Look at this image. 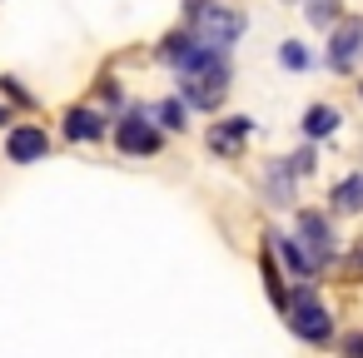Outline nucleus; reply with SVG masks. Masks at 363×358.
I'll use <instances>...</instances> for the list:
<instances>
[{
	"label": "nucleus",
	"mask_w": 363,
	"mask_h": 358,
	"mask_svg": "<svg viewBox=\"0 0 363 358\" xmlns=\"http://www.w3.org/2000/svg\"><path fill=\"white\" fill-rule=\"evenodd\" d=\"M174 70H179V100H184V105H194V110H219V105H224L229 80H234L224 50L204 45V40H189L184 55L174 60Z\"/></svg>",
	"instance_id": "nucleus-1"
},
{
	"label": "nucleus",
	"mask_w": 363,
	"mask_h": 358,
	"mask_svg": "<svg viewBox=\"0 0 363 358\" xmlns=\"http://www.w3.org/2000/svg\"><path fill=\"white\" fill-rule=\"evenodd\" d=\"M244 30H249L244 11L219 6V0H209L204 11H194V16H189V35H194V40H204V45H214V50H229Z\"/></svg>",
	"instance_id": "nucleus-2"
},
{
	"label": "nucleus",
	"mask_w": 363,
	"mask_h": 358,
	"mask_svg": "<svg viewBox=\"0 0 363 358\" xmlns=\"http://www.w3.org/2000/svg\"><path fill=\"white\" fill-rule=\"evenodd\" d=\"M284 313H289L294 338H303V343H328V338H333V318H328V308L318 303V293H313L308 284H298V289L289 293Z\"/></svg>",
	"instance_id": "nucleus-3"
},
{
	"label": "nucleus",
	"mask_w": 363,
	"mask_h": 358,
	"mask_svg": "<svg viewBox=\"0 0 363 358\" xmlns=\"http://www.w3.org/2000/svg\"><path fill=\"white\" fill-rule=\"evenodd\" d=\"M115 145H120V155H160L164 130H160L145 110H130V115H120V125H115Z\"/></svg>",
	"instance_id": "nucleus-4"
},
{
	"label": "nucleus",
	"mask_w": 363,
	"mask_h": 358,
	"mask_svg": "<svg viewBox=\"0 0 363 358\" xmlns=\"http://www.w3.org/2000/svg\"><path fill=\"white\" fill-rule=\"evenodd\" d=\"M298 244H303V254L313 259V269L333 264V224H328L318 209H298Z\"/></svg>",
	"instance_id": "nucleus-5"
},
{
	"label": "nucleus",
	"mask_w": 363,
	"mask_h": 358,
	"mask_svg": "<svg viewBox=\"0 0 363 358\" xmlns=\"http://www.w3.org/2000/svg\"><path fill=\"white\" fill-rule=\"evenodd\" d=\"M358 55H363V16H348V21H338V30L328 40V65L338 75H348L358 65Z\"/></svg>",
	"instance_id": "nucleus-6"
},
{
	"label": "nucleus",
	"mask_w": 363,
	"mask_h": 358,
	"mask_svg": "<svg viewBox=\"0 0 363 358\" xmlns=\"http://www.w3.org/2000/svg\"><path fill=\"white\" fill-rule=\"evenodd\" d=\"M50 155V135L40 130V125H16L11 130V140H6V160H16V164H35V160H45Z\"/></svg>",
	"instance_id": "nucleus-7"
},
{
	"label": "nucleus",
	"mask_w": 363,
	"mask_h": 358,
	"mask_svg": "<svg viewBox=\"0 0 363 358\" xmlns=\"http://www.w3.org/2000/svg\"><path fill=\"white\" fill-rule=\"evenodd\" d=\"M264 204H274V209L294 204V169H289V160H269V169H264Z\"/></svg>",
	"instance_id": "nucleus-8"
},
{
	"label": "nucleus",
	"mask_w": 363,
	"mask_h": 358,
	"mask_svg": "<svg viewBox=\"0 0 363 358\" xmlns=\"http://www.w3.org/2000/svg\"><path fill=\"white\" fill-rule=\"evenodd\" d=\"M249 135H254V120H249V115H239V120H224V125H214V130H209V150L229 160V155H239V145H244Z\"/></svg>",
	"instance_id": "nucleus-9"
},
{
	"label": "nucleus",
	"mask_w": 363,
	"mask_h": 358,
	"mask_svg": "<svg viewBox=\"0 0 363 358\" xmlns=\"http://www.w3.org/2000/svg\"><path fill=\"white\" fill-rule=\"evenodd\" d=\"M105 130H110V125H105V115H100V110H90V105H75V110L65 115V140H75V145H80V140L90 145V140H100Z\"/></svg>",
	"instance_id": "nucleus-10"
},
{
	"label": "nucleus",
	"mask_w": 363,
	"mask_h": 358,
	"mask_svg": "<svg viewBox=\"0 0 363 358\" xmlns=\"http://www.w3.org/2000/svg\"><path fill=\"white\" fill-rule=\"evenodd\" d=\"M328 199H333L338 214H363V169H353L348 179H338Z\"/></svg>",
	"instance_id": "nucleus-11"
},
{
	"label": "nucleus",
	"mask_w": 363,
	"mask_h": 358,
	"mask_svg": "<svg viewBox=\"0 0 363 358\" xmlns=\"http://www.w3.org/2000/svg\"><path fill=\"white\" fill-rule=\"evenodd\" d=\"M333 130H338V110L333 105H308L303 110V135L308 140H328Z\"/></svg>",
	"instance_id": "nucleus-12"
},
{
	"label": "nucleus",
	"mask_w": 363,
	"mask_h": 358,
	"mask_svg": "<svg viewBox=\"0 0 363 358\" xmlns=\"http://www.w3.org/2000/svg\"><path fill=\"white\" fill-rule=\"evenodd\" d=\"M155 125H160L164 135H179V130L189 125V105H184V100H160V110H155Z\"/></svg>",
	"instance_id": "nucleus-13"
},
{
	"label": "nucleus",
	"mask_w": 363,
	"mask_h": 358,
	"mask_svg": "<svg viewBox=\"0 0 363 358\" xmlns=\"http://www.w3.org/2000/svg\"><path fill=\"white\" fill-rule=\"evenodd\" d=\"M269 239H274V244H279V254L289 259L294 279H308V274H313V259H308V254L298 249V239H289V234H269Z\"/></svg>",
	"instance_id": "nucleus-14"
},
{
	"label": "nucleus",
	"mask_w": 363,
	"mask_h": 358,
	"mask_svg": "<svg viewBox=\"0 0 363 358\" xmlns=\"http://www.w3.org/2000/svg\"><path fill=\"white\" fill-rule=\"evenodd\" d=\"M279 65H289V70H308V65H313V55H308L298 40H284V45H279Z\"/></svg>",
	"instance_id": "nucleus-15"
},
{
	"label": "nucleus",
	"mask_w": 363,
	"mask_h": 358,
	"mask_svg": "<svg viewBox=\"0 0 363 358\" xmlns=\"http://www.w3.org/2000/svg\"><path fill=\"white\" fill-rule=\"evenodd\" d=\"M303 16H308V26H333L338 21V0H308Z\"/></svg>",
	"instance_id": "nucleus-16"
},
{
	"label": "nucleus",
	"mask_w": 363,
	"mask_h": 358,
	"mask_svg": "<svg viewBox=\"0 0 363 358\" xmlns=\"http://www.w3.org/2000/svg\"><path fill=\"white\" fill-rule=\"evenodd\" d=\"M289 169H294V174H313V169H318V155H313V150H298V155L289 160Z\"/></svg>",
	"instance_id": "nucleus-17"
},
{
	"label": "nucleus",
	"mask_w": 363,
	"mask_h": 358,
	"mask_svg": "<svg viewBox=\"0 0 363 358\" xmlns=\"http://www.w3.org/2000/svg\"><path fill=\"white\" fill-rule=\"evenodd\" d=\"M343 358H363V333H343Z\"/></svg>",
	"instance_id": "nucleus-18"
},
{
	"label": "nucleus",
	"mask_w": 363,
	"mask_h": 358,
	"mask_svg": "<svg viewBox=\"0 0 363 358\" xmlns=\"http://www.w3.org/2000/svg\"><path fill=\"white\" fill-rule=\"evenodd\" d=\"M343 264H348V274H358V279H363V244H353V249H348V259H343Z\"/></svg>",
	"instance_id": "nucleus-19"
},
{
	"label": "nucleus",
	"mask_w": 363,
	"mask_h": 358,
	"mask_svg": "<svg viewBox=\"0 0 363 358\" xmlns=\"http://www.w3.org/2000/svg\"><path fill=\"white\" fill-rule=\"evenodd\" d=\"M0 90H6V95H11V100H21V105H30V95H26V90H21V85H16V80H11V75H6V80H0Z\"/></svg>",
	"instance_id": "nucleus-20"
},
{
	"label": "nucleus",
	"mask_w": 363,
	"mask_h": 358,
	"mask_svg": "<svg viewBox=\"0 0 363 358\" xmlns=\"http://www.w3.org/2000/svg\"><path fill=\"white\" fill-rule=\"evenodd\" d=\"M6 120H11V110H6V105H0V125H6Z\"/></svg>",
	"instance_id": "nucleus-21"
}]
</instances>
